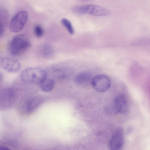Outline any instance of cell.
I'll use <instances>...</instances> for the list:
<instances>
[{
  "label": "cell",
  "mask_w": 150,
  "mask_h": 150,
  "mask_svg": "<svg viewBox=\"0 0 150 150\" xmlns=\"http://www.w3.org/2000/svg\"><path fill=\"white\" fill-rule=\"evenodd\" d=\"M91 74L88 71H83L79 73L76 76L74 80L77 84L85 85L91 83L92 79Z\"/></svg>",
  "instance_id": "cell-11"
},
{
  "label": "cell",
  "mask_w": 150,
  "mask_h": 150,
  "mask_svg": "<svg viewBox=\"0 0 150 150\" xmlns=\"http://www.w3.org/2000/svg\"><path fill=\"white\" fill-rule=\"evenodd\" d=\"M91 83L93 88L96 91L103 92L109 88L111 82L108 76L104 75L99 74L92 78Z\"/></svg>",
  "instance_id": "cell-6"
},
{
  "label": "cell",
  "mask_w": 150,
  "mask_h": 150,
  "mask_svg": "<svg viewBox=\"0 0 150 150\" xmlns=\"http://www.w3.org/2000/svg\"><path fill=\"white\" fill-rule=\"evenodd\" d=\"M27 38L23 34L14 36L10 42L8 47L10 53L14 56H18L26 51L31 46Z\"/></svg>",
  "instance_id": "cell-1"
},
{
  "label": "cell",
  "mask_w": 150,
  "mask_h": 150,
  "mask_svg": "<svg viewBox=\"0 0 150 150\" xmlns=\"http://www.w3.org/2000/svg\"><path fill=\"white\" fill-rule=\"evenodd\" d=\"M47 74L44 70L36 68H30L23 70L21 73L22 80L31 84H40L46 78Z\"/></svg>",
  "instance_id": "cell-2"
},
{
  "label": "cell",
  "mask_w": 150,
  "mask_h": 150,
  "mask_svg": "<svg viewBox=\"0 0 150 150\" xmlns=\"http://www.w3.org/2000/svg\"><path fill=\"white\" fill-rule=\"evenodd\" d=\"M0 150H11L5 146H0Z\"/></svg>",
  "instance_id": "cell-17"
},
{
  "label": "cell",
  "mask_w": 150,
  "mask_h": 150,
  "mask_svg": "<svg viewBox=\"0 0 150 150\" xmlns=\"http://www.w3.org/2000/svg\"><path fill=\"white\" fill-rule=\"evenodd\" d=\"M0 68L11 73H15L19 71L21 64L17 59L10 57H0Z\"/></svg>",
  "instance_id": "cell-7"
},
{
  "label": "cell",
  "mask_w": 150,
  "mask_h": 150,
  "mask_svg": "<svg viewBox=\"0 0 150 150\" xmlns=\"http://www.w3.org/2000/svg\"><path fill=\"white\" fill-rule=\"evenodd\" d=\"M124 142L123 132L121 129H117L113 134L109 143L110 150H120Z\"/></svg>",
  "instance_id": "cell-9"
},
{
  "label": "cell",
  "mask_w": 150,
  "mask_h": 150,
  "mask_svg": "<svg viewBox=\"0 0 150 150\" xmlns=\"http://www.w3.org/2000/svg\"><path fill=\"white\" fill-rule=\"evenodd\" d=\"M40 49V54L42 57H50L54 54V50L52 47L48 44L43 45Z\"/></svg>",
  "instance_id": "cell-13"
},
{
  "label": "cell",
  "mask_w": 150,
  "mask_h": 150,
  "mask_svg": "<svg viewBox=\"0 0 150 150\" xmlns=\"http://www.w3.org/2000/svg\"><path fill=\"white\" fill-rule=\"evenodd\" d=\"M28 17V12L21 11L16 13L12 18L9 25L10 31L17 33L21 31L24 28Z\"/></svg>",
  "instance_id": "cell-4"
},
{
  "label": "cell",
  "mask_w": 150,
  "mask_h": 150,
  "mask_svg": "<svg viewBox=\"0 0 150 150\" xmlns=\"http://www.w3.org/2000/svg\"><path fill=\"white\" fill-rule=\"evenodd\" d=\"M61 23L70 34L72 35L74 33V28L72 23L69 21L67 18H64L62 19Z\"/></svg>",
  "instance_id": "cell-14"
},
{
  "label": "cell",
  "mask_w": 150,
  "mask_h": 150,
  "mask_svg": "<svg viewBox=\"0 0 150 150\" xmlns=\"http://www.w3.org/2000/svg\"><path fill=\"white\" fill-rule=\"evenodd\" d=\"M77 11L82 14H89L95 16H104L110 14L109 11L101 6L93 4L81 6L77 8Z\"/></svg>",
  "instance_id": "cell-5"
},
{
  "label": "cell",
  "mask_w": 150,
  "mask_h": 150,
  "mask_svg": "<svg viewBox=\"0 0 150 150\" xmlns=\"http://www.w3.org/2000/svg\"><path fill=\"white\" fill-rule=\"evenodd\" d=\"M14 94L11 88H7L0 92V106H8L12 103L14 98Z\"/></svg>",
  "instance_id": "cell-10"
},
{
  "label": "cell",
  "mask_w": 150,
  "mask_h": 150,
  "mask_svg": "<svg viewBox=\"0 0 150 150\" xmlns=\"http://www.w3.org/2000/svg\"><path fill=\"white\" fill-rule=\"evenodd\" d=\"M4 30V24L2 21V16L0 14V37L2 35Z\"/></svg>",
  "instance_id": "cell-16"
},
{
  "label": "cell",
  "mask_w": 150,
  "mask_h": 150,
  "mask_svg": "<svg viewBox=\"0 0 150 150\" xmlns=\"http://www.w3.org/2000/svg\"><path fill=\"white\" fill-rule=\"evenodd\" d=\"M34 30L35 35L38 37H41L43 34V30L42 27L40 25H38L35 26Z\"/></svg>",
  "instance_id": "cell-15"
},
{
  "label": "cell",
  "mask_w": 150,
  "mask_h": 150,
  "mask_svg": "<svg viewBox=\"0 0 150 150\" xmlns=\"http://www.w3.org/2000/svg\"><path fill=\"white\" fill-rule=\"evenodd\" d=\"M42 101L41 98L37 96H28L24 97L18 104V111L23 115L30 114L41 104Z\"/></svg>",
  "instance_id": "cell-3"
},
{
  "label": "cell",
  "mask_w": 150,
  "mask_h": 150,
  "mask_svg": "<svg viewBox=\"0 0 150 150\" xmlns=\"http://www.w3.org/2000/svg\"><path fill=\"white\" fill-rule=\"evenodd\" d=\"M39 84L42 90L45 92H48L53 89L54 86L55 82L53 79L46 77Z\"/></svg>",
  "instance_id": "cell-12"
},
{
  "label": "cell",
  "mask_w": 150,
  "mask_h": 150,
  "mask_svg": "<svg viewBox=\"0 0 150 150\" xmlns=\"http://www.w3.org/2000/svg\"><path fill=\"white\" fill-rule=\"evenodd\" d=\"M113 104V109L116 113L124 114L128 111V100L123 94H119L114 99Z\"/></svg>",
  "instance_id": "cell-8"
}]
</instances>
